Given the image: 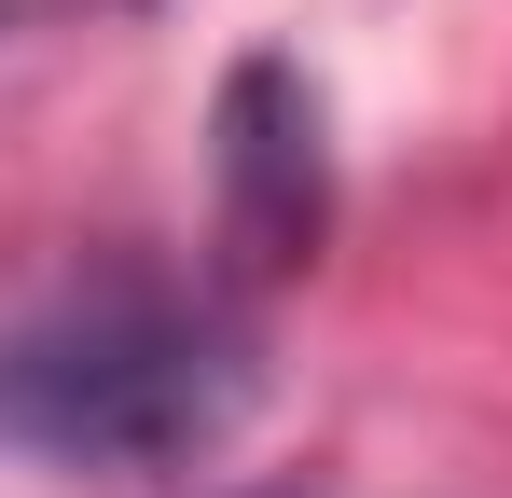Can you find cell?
<instances>
[{
	"mask_svg": "<svg viewBox=\"0 0 512 498\" xmlns=\"http://www.w3.org/2000/svg\"><path fill=\"white\" fill-rule=\"evenodd\" d=\"M222 222H236V263H291L319 236V97L277 56L222 83Z\"/></svg>",
	"mask_w": 512,
	"mask_h": 498,
	"instance_id": "2",
	"label": "cell"
},
{
	"mask_svg": "<svg viewBox=\"0 0 512 498\" xmlns=\"http://www.w3.org/2000/svg\"><path fill=\"white\" fill-rule=\"evenodd\" d=\"M250 415V332L153 277L0 305V443L56 471H180Z\"/></svg>",
	"mask_w": 512,
	"mask_h": 498,
	"instance_id": "1",
	"label": "cell"
}]
</instances>
